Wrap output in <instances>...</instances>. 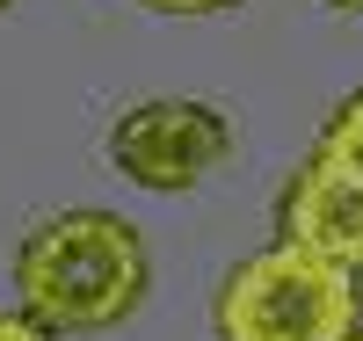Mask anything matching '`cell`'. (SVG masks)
<instances>
[{"instance_id":"6da1fadb","label":"cell","mask_w":363,"mask_h":341,"mask_svg":"<svg viewBox=\"0 0 363 341\" xmlns=\"http://www.w3.org/2000/svg\"><path fill=\"white\" fill-rule=\"evenodd\" d=\"M145 284H153L145 240L116 211H58L15 247L22 320H37L44 334H102L131 320Z\"/></svg>"},{"instance_id":"7a4b0ae2","label":"cell","mask_w":363,"mask_h":341,"mask_svg":"<svg viewBox=\"0 0 363 341\" xmlns=\"http://www.w3.org/2000/svg\"><path fill=\"white\" fill-rule=\"evenodd\" d=\"M356 334V276L306 255L262 247L218 284V341H349Z\"/></svg>"},{"instance_id":"3957f363","label":"cell","mask_w":363,"mask_h":341,"mask_svg":"<svg viewBox=\"0 0 363 341\" xmlns=\"http://www.w3.org/2000/svg\"><path fill=\"white\" fill-rule=\"evenodd\" d=\"M233 152V123L225 109L211 102H189V95H153V102H131L109 131V160L124 181L138 189H196L203 174H218Z\"/></svg>"},{"instance_id":"277c9868","label":"cell","mask_w":363,"mask_h":341,"mask_svg":"<svg viewBox=\"0 0 363 341\" xmlns=\"http://www.w3.org/2000/svg\"><path fill=\"white\" fill-rule=\"evenodd\" d=\"M284 247H306V255L363 276V174L313 152L284 189Z\"/></svg>"},{"instance_id":"5b68a950","label":"cell","mask_w":363,"mask_h":341,"mask_svg":"<svg viewBox=\"0 0 363 341\" xmlns=\"http://www.w3.org/2000/svg\"><path fill=\"white\" fill-rule=\"evenodd\" d=\"M313 152H320V160H335V167H356V174H363V87H356L335 116H327V131H320Z\"/></svg>"},{"instance_id":"8992f818","label":"cell","mask_w":363,"mask_h":341,"mask_svg":"<svg viewBox=\"0 0 363 341\" xmlns=\"http://www.w3.org/2000/svg\"><path fill=\"white\" fill-rule=\"evenodd\" d=\"M0 341H58V334H44L37 320H22V313H0Z\"/></svg>"},{"instance_id":"52a82bcc","label":"cell","mask_w":363,"mask_h":341,"mask_svg":"<svg viewBox=\"0 0 363 341\" xmlns=\"http://www.w3.org/2000/svg\"><path fill=\"white\" fill-rule=\"evenodd\" d=\"M145 8H160V15H211V8H233V0H145Z\"/></svg>"},{"instance_id":"ba28073f","label":"cell","mask_w":363,"mask_h":341,"mask_svg":"<svg viewBox=\"0 0 363 341\" xmlns=\"http://www.w3.org/2000/svg\"><path fill=\"white\" fill-rule=\"evenodd\" d=\"M327 8H335V15H363V0H327Z\"/></svg>"},{"instance_id":"9c48e42d","label":"cell","mask_w":363,"mask_h":341,"mask_svg":"<svg viewBox=\"0 0 363 341\" xmlns=\"http://www.w3.org/2000/svg\"><path fill=\"white\" fill-rule=\"evenodd\" d=\"M349 341H363V320H356V334H349Z\"/></svg>"},{"instance_id":"30bf717a","label":"cell","mask_w":363,"mask_h":341,"mask_svg":"<svg viewBox=\"0 0 363 341\" xmlns=\"http://www.w3.org/2000/svg\"><path fill=\"white\" fill-rule=\"evenodd\" d=\"M0 8H8V0H0Z\"/></svg>"}]
</instances>
